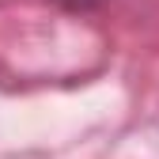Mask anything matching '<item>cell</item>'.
Returning <instances> with one entry per match:
<instances>
[{"label":"cell","mask_w":159,"mask_h":159,"mask_svg":"<svg viewBox=\"0 0 159 159\" xmlns=\"http://www.w3.org/2000/svg\"><path fill=\"white\" fill-rule=\"evenodd\" d=\"M61 4H68V8H91V4H98V0H61Z\"/></svg>","instance_id":"cell-1"}]
</instances>
